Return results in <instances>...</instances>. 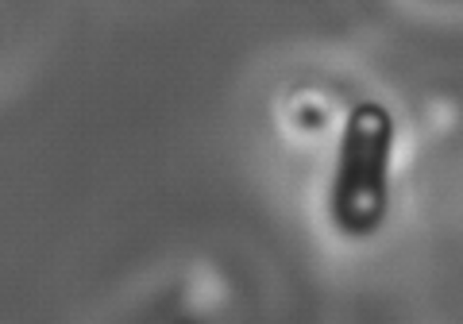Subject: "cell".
I'll list each match as a JSON object with an SVG mask.
<instances>
[{"mask_svg": "<svg viewBox=\"0 0 463 324\" xmlns=\"http://www.w3.org/2000/svg\"><path fill=\"white\" fill-rule=\"evenodd\" d=\"M386 155H390V120L383 109L364 105L352 112L344 136V155L332 189V213L344 228H367L383 213L386 197Z\"/></svg>", "mask_w": 463, "mask_h": 324, "instance_id": "1", "label": "cell"}]
</instances>
